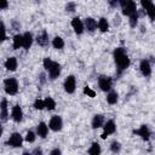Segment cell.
I'll use <instances>...</instances> for the list:
<instances>
[{"label":"cell","instance_id":"4","mask_svg":"<svg viewBox=\"0 0 155 155\" xmlns=\"http://www.w3.org/2000/svg\"><path fill=\"white\" fill-rule=\"evenodd\" d=\"M119 6L121 7L122 15H125V16H131L132 13L138 11L137 10V4L134 1H131V0H120Z\"/></svg>","mask_w":155,"mask_h":155},{"label":"cell","instance_id":"8","mask_svg":"<svg viewBox=\"0 0 155 155\" xmlns=\"http://www.w3.org/2000/svg\"><path fill=\"white\" fill-rule=\"evenodd\" d=\"M63 87H64V91L69 94L74 93L75 90H76V79L74 75H69L65 78L64 80V84H63Z\"/></svg>","mask_w":155,"mask_h":155},{"label":"cell","instance_id":"19","mask_svg":"<svg viewBox=\"0 0 155 155\" xmlns=\"http://www.w3.org/2000/svg\"><path fill=\"white\" fill-rule=\"evenodd\" d=\"M48 126L47 124H45L44 121L39 122L38 126H36V136H39L40 138H46L47 134H48Z\"/></svg>","mask_w":155,"mask_h":155},{"label":"cell","instance_id":"13","mask_svg":"<svg viewBox=\"0 0 155 155\" xmlns=\"http://www.w3.org/2000/svg\"><path fill=\"white\" fill-rule=\"evenodd\" d=\"M71 27L74 29V31L78 34V35H81L84 31H85V27H84V22L79 18V17H74L71 19Z\"/></svg>","mask_w":155,"mask_h":155},{"label":"cell","instance_id":"3","mask_svg":"<svg viewBox=\"0 0 155 155\" xmlns=\"http://www.w3.org/2000/svg\"><path fill=\"white\" fill-rule=\"evenodd\" d=\"M18 88H19V86H18L17 79H15V78H7V79L4 80V90H5L6 94L15 96V94H17Z\"/></svg>","mask_w":155,"mask_h":155},{"label":"cell","instance_id":"38","mask_svg":"<svg viewBox=\"0 0 155 155\" xmlns=\"http://www.w3.org/2000/svg\"><path fill=\"white\" fill-rule=\"evenodd\" d=\"M109 5L113 6V7H115V6L119 5V1H116V0H115V1H109Z\"/></svg>","mask_w":155,"mask_h":155},{"label":"cell","instance_id":"37","mask_svg":"<svg viewBox=\"0 0 155 155\" xmlns=\"http://www.w3.org/2000/svg\"><path fill=\"white\" fill-rule=\"evenodd\" d=\"M50 155H62V151H61V149H58V148H53V149L50 151Z\"/></svg>","mask_w":155,"mask_h":155},{"label":"cell","instance_id":"1","mask_svg":"<svg viewBox=\"0 0 155 155\" xmlns=\"http://www.w3.org/2000/svg\"><path fill=\"white\" fill-rule=\"evenodd\" d=\"M113 58L116 65V75L120 76L131 65V59L127 54L126 47H116L113 51Z\"/></svg>","mask_w":155,"mask_h":155},{"label":"cell","instance_id":"12","mask_svg":"<svg viewBox=\"0 0 155 155\" xmlns=\"http://www.w3.org/2000/svg\"><path fill=\"white\" fill-rule=\"evenodd\" d=\"M139 70H140V73H142V75L144 78H149L151 75V71H153L151 62L149 59H147V58H143L140 61V63H139Z\"/></svg>","mask_w":155,"mask_h":155},{"label":"cell","instance_id":"15","mask_svg":"<svg viewBox=\"0 0 155 155\" xmlns=\"http://www.w3.org/2000/svg\"><path fill=\"white\" fill-rule=\"evenodd\" d=\"M36 42L39 46L41 47H47L50 45V40H48V34L46 30H42L40 34H38L36 36Z\"/></svg>","mask_w":155,"mask_h":155},{"label":"cell","instance_id":"33","mask_svg":"<svg viewBox=\"0 0 155 155\" xmlns=\"http://www.w3.org/2000/svg\"><path fill=\"white\" fill-rule=\"evenodd\" d=\"M84 93H85V94H87V96H88V97H91V98L96 97V92H94L91 87H88V86H85V87H84Z\"/></svg>","mask_w":155,"mask_h":155},{"label":"cell","instance_id":"27","mask_svg":"<svg viewBox=\"0 0 155 155\" xmlns=\"http://www.w3.org/2000/svg\"><path fill=\"white\" fill-rule=\"evenodd\" d=\"M12 40H13V44H12L13 50H18L19 47H22V45H23V35L22 34H16Z\"/></svg>","mask_w":155,"mask_h":155},{"label":"cell","instance_id":"2","mask_svg":"<svg viewBox=\"0 0 155 155\" xmlns=\"http://www.w3.org/2000/svg\"><path fill=\"white\" fill-rule=\"evenodd\" d=\"M42 64H44L45 70L48 73V78L51 80H56L61 75L62 67H61V64L58 62L52 61L50 57H45L44 61H42Z\"/></svg>","mask_w":155,"mask_h":155},{"label":"cell","instance_id":"39","mask_svg":"<svg viewBox=\"0 0 155 155\" xmlns=\"http://www.w3.org/2000/svg\"><path fill=\"white\" fill-rule=\"evenodd\" d=\"M45 76H46V75H45L44 73H41V74H40V80H41V84H44V82H45V80H46V79H45Z\"/></svg>","mask_w":155,"mask_h":155},{"label":"cell","instance_id":"29","mask_svg":"<svg viewBox=\"0 0 155 155\" xmlns=\"http://www.w3.org/2000/svg\"><path fill=\"white\" fill-rule=\"evenodd\" d=\"M7 39V34H6V27L5 23L2 21H0V44L4 42Z\"/></svg>","mask_w":155,"mask_h":155},{"label":"cell","instance_id":"16","mask_svg":"<svg viewBox=\"0 0 155 155\" xmlns=\"http://www.w3.org/2000/svg\"><path fill=\"white\" fill-rule=\"evenodd\" d=\"M7 119H8V105H7V99L4 98L0 102V120L7 121Z\"/></svg>","mask_w":155,"mask_h":155},{"label":"cell","instance_id":"35","mask_svg":"<svg viewBox=\"0 0 155 155\" xmlns=\"http://www.w3.org/2000/svg\"><path fill=\"white\" fill-rule=\"evenodd\" d=\"M31 155H44V153H42V149H41L40 147H36V148H34V150L31 151Z\"/></svg>","mask_w":155,"mask_h":155},{"label":"cell","instance_id":"23","mask_svg":"<svg viewBox=\"0 0 155 155\" xmlns=\"http://www.w3.org/2000/svg\"><path fill=\"white\" fill-rule=\"evenodd\" d=\"M117 101H119V94H117V92L114 91V90H110V91L107 93V102L113 105V104H116Z\"/></svg>","mask_w":155,"mask_h":155},{"label":"cell","instance_id":"18","mask_svg":"<svg viewBox=\"0 0 155 155\" xmlns=\"http://www.w3.org/2000/svg\"><path fill=\"white\" fill-rule=\"evenodd\" d=\"M84 27L88 33H93L97 29V21L92 17H86L84 21Z\"/></svg>","mask_w":155,"mask_h":155},{"label":"cell","instance_id":"36","mask_svg":"<svg viewBox=\"0 0 155 155\" xmlns=\"http://www.w3.org/2000/svg\"><path fill=\"white\" fill-rule=\"evenodd\" d=\"M8 7V2L6 0H0V11L1 10H6Z\"/></svg>","mask_w":155,"mask_h":155},{"label":"cell","instance_id":"6","mask_svg":"<svg viewBox=\"0 0 155 155\" xmlns=\"http://www.w3.org/2000/svg\"><path fill=\"white\" fill-rule=\"evenodd\" d=\"M116 132V122L110 119V120H107L103 125V133H102V138L105 139L109 134H114Z\"/></svg>","mask_w":155,"mask_h":155},{"label":"cell","instance_id":"21","mask_svg":"<svg viewBox=\"0 0 155 155\" xmlns=\"http://www.w3.org/2000/svg\"><path fill=\"white\" fill-rule=\"evenodd\" d=\"M4 65H5V68H6L8 71H15V70L17 69V67H18V61H17L16 57H8V58L5 61Z\"/></svg>","mask_w":155,"mask_h":155},{"label":"cell","instance_id":"11","mask_svg":"<svg viewBox=\"0 0 155 155\" xmlns=\"http://www.w3.org/2000/svg\"><path fill=\"white\" fill-rule=\"evenodd\" d=\"M140 5H142L143 10L145 11V13L148 15L149 19L153 22L154 18H155V5L151 1H149V0H142L140 1Z\"/></svg>","mask_w":155,"mask_h":155},{"label":"cell","instance_id":"41","mask_svg":"<svg viewBox=\"0 0 155 155\" xmlns=\"http://www.w3.org/2000/svg\"><path fill=\"white\" fill-rule=\"evenodd\" d=\"M22 155H31V153H28V151H24Z\"/></svg>","mask_w":155,"mask_h":155},{"label":"cell","instance_id":"5","mask_svg":"<svg viewBox=\"0 0 155 155\" xmlns=\"http://www.w3.org/2000/svg\"><path fill=\"white\" fill-rule=\"evenodd\" d=\"M98 86L103 92H109L113 87V79L107 75H101L98 78Z\"/></svg>","mask_w":155,"mask_h":155},{"label":"cell","instance_id":"28","mask_svg":"<svg viewBox=\"0 0 155 155\" xmlns=\"http://www.w3.org/2000/svg\"><path fill=\"white\" fill-rule=\"evenodd\" d=\"M128 22H130V25L132 27V28H134L136 25H137V23H138V18H139V12L138 11H136L134 13H132L131 16H128Z\"/></svg>","mask_w":155,"mask_h":155},{"label":"cell","instance_id":"31","mask_svg":"<svg viewBox=\"0 0 155 155\" xmlns=\"http://www.w3.org/2000/svg\"><path fill=\"white\" fill-rule=\"evenodd\" d=\"M110 150H111L114 154H119L120 150H121V143L117 142V140L111 142V144H110Z\"/></svg>","mask_w":155,"mask_h":155},{"label":"cell","instance_id":"14","mask_svg":"<svg viewBox=\"0 0 155 155\" xmlns=\"http://www.w3.org/2000/svg\"><path fill=\"white\" fill-rule=\"evenodd\" d=\"M104 122H105L104 115H102V114H96V115H93V117H92L91 126H92V128H93V130H97V128L103 127Z\"/></svg>","mask_w":155,"mask_h":155},{"label":"cell","instance_id":"25","mask_svg":"<svg viewBox=\"0 0 155 155\" xmlns=\"http://www.w3.org/2000/svg\"><path fill=\"white\" fill-rule=\"evenodd\" d=\"M52 47L56 48V50H62L64 47V40L61 38V36H54L52 39V42H51Z\"/></svg>","mask_w":155,"mask_h":155},{"label":"cell","instance_id":"20","mask_svg":"<svg viewBox=\"0 0 155 155\" xmlns=\"http://www.w3.org/2000/svg\"><path fill=\"white\" fill-rule=\"evenodd\" d=\"M22 35H23V45H22V47H23L25 51H28V50L31 47L33 41H34L33 34H31L30 31H25V33L22 34Z\"/></svg>","mask_w":155,"mask_h":155},{"label":"cell","instance_id":"10","mask_svg":"<svg viewBox=\"0 0 155 155\" xmlns=\"http://www.w3.org/2000/svg\"><path fill=\"white\" fill-rule=\"evenodd\" d=\"M132 133L139 136V137H140L143 140H145V142H148V140L150 139V137H151V131H150V128H149L148 125H142L139 128L133 130Z\"/></svg>","mask_w":155,"mask_h":155},{"label":"cell","instance_id":"32","mask_svg":"<svg viewBox=\"0 0 155 155\" xmlns=\"http://www.w3.org/2000/svg\"><path fill=\"white\" fill-rule=\"evenodd\" d=\"M34 108L36 109V110H42V109H45V104H44V99H35V102H34Z\"/></svg>","mask_w":155,"mask_h":155},{"label":"cell","instance_id":"7","mask_svg":"<svg viewBox=\"0 0 155 155\" xmlns=\"http://www.w3.org/2000/svg\"><path fill=\"white\" fill-rule=\"evenodd\" d=\"M22 144H23V138H22L21 133H18V132L12 133L8 137V139L6 140V145L12 147V148H21Z\"/></svg>","mask_w":155,"mask_h":155},{"label":"cell","instance_id":"17","mask_svg":"<svg viewBox=\"0 0 155 155\" xmlns=\"http://www.w3.org/2000/svg\"><path fill=\"white\" fill-rule=\"evenodd\" d=\"M11 117L15 122H21L23 120V110L19 105H15L11 110Z\"/></svg>","mask_w":155,"mask_h":155},{"label":"cell","instance_id":"24","mask_svg":"<svg viewBox=\"0 0 155 155\" xmlns=\"http://www.w3.org/2000/svg\"><path fill=\"white\" fill-rule=\"evenodd\" d=\"M102 154V148L97 142H93L91 147L88 148V155H101Z\"/></svg>","mask_w":155,"mask_h":155},{"label":"cell","instance_id":"34","mask_svg":"<svg viewBox=\"0 0 155 155\" xmlns=\"http://www.w3.org/2000/svg\"><path fill=\"white\" fill-rule=\"evenodd\" d=\"M75 8H76V4H75V2H68V4L65 5V10H67L68 12H74Z\"/></svg>","mask_w":155,"mask_h":155},{"label":"cell","instance_id":"30","mask_svg":"<svg viewBox=\"0 0 155 155\" xmlns=\"http://www.w3.org/2000/svg\"><path fill=\"white\" fill-rule=\"evenodd\" d=\"M25 142H28V143H34L35 142V139H36V133L34 132V131H31V130H29L27 133H25Z\"/></svg>","mask_w":155,"mask_h":155},{"label":"cell","instance_id":"22","mask_svg":"<svg viewBox=\"0 0 155 155\" xmlns=\"http://www.w3.org/2000/svg\"><path fill=\"white\" fill-rule=\"evenodd\" d=\"M97 28H98L99 31H102V33L108 31V30H109V22H108V19L104 18V17H101L99 21L97 22Z\"/></svg>","mask_w":155,"mask_h":155},{"label":"cell","instance_id":"40","mask_svg":"<svg viewBox=\"0 0 155 155\" xmlns=\"http://www.w3.org/2000/svg\"><path fill=\"white\" fill-rule=\"evenodd\" d=\"M2 132H4V127H2V125H1V122H0V137L2 136Z\"/></svg>","mask_w":155,"mask_h":155},{"label":"cell","instance_id":"9","mask_svg":"<svg viewBox=\"0 0 155 155\" xmlns=\"http://www.w3.org/2000/svg\"><path fill=\"white\" fill-rule=\"evenodd\" d=\"M48 128L54 131V132H58L63 128V119L59 116V115H53L51 116L50 119V122H48Z\"/></svg>","mask_w":155,"mask_h":155},{"label":"cell","instance_id":"26","mask_svg":"<svg viewBox=\"0 0 155 155\" xmlns=\"http://www.w3.org/2000/svg\"><path fill=\"white\" fill-rule=\"evenodd\" d=\"M44 104H45V109L51 111V110H54L56 109V102L52 97H46L44 99Z\"/></svg>","mask_w":155,"mask_h":155}]
</instances>
